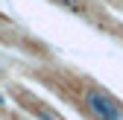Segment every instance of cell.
Here are the masks:
<instances>
[{
	"mask_svg": "<svg viewBox=\"0 0 123 120\" xmlns=\"http://www.w3.org/2000/svg\"><path fill=\"white\" fill-rule=\"evenodd\" d=\"M85 111L94 120H123V106L100 88L85 91Z\"/></svg>",
	"mask_w": 123,
	"mask_h": 120,
	"instance_id": "cell-1",
	"label": "cell"
},
{
	"mask_svg": "<svg viewBox=\"0 0 123 120\" xmlns=\"http://www.w3.org/2000/svg\"><path fill=\"white\" fill-rule=\"evenodd\" d=\"M53 3H59V6H68L70 12H82L85 6H82V0H53Z\"/></svg>",
	"mask_w": 123,
	"mask_h": 120,
	"instance_id": "cell-2",
	"label": "cell"
},
{
	"mask_svg": "<svg viewBox=\"0 0 123 120\" xmlns=\"http://www.w3.org/2000/svg\"><path fill=\"white\" fill-rule=\"evenodd\" d=\"M38 117H41V120H59V117H56L53 111H47V108H38Z\"/></svg>",
	"mask_w": 123,
	"mask_h": 120,
	"instance_id": "cell-3",
	"label": "cell"
},
{
	"mask_svg": "<svg viewBox=\"0 0 123 120\" xmlns=\"http://www.w3.org/2000/svg\"><path fill=\"white\" fill-rule=\"evenodd\" d=\"M3 102H6V100H3V94H0V106H3Z\"/></svg>",
	"mask_w": 123,
	"mask_h": 120,
	"instance_id": "cell-4",
	"label": "cell"
}]
</instances>
